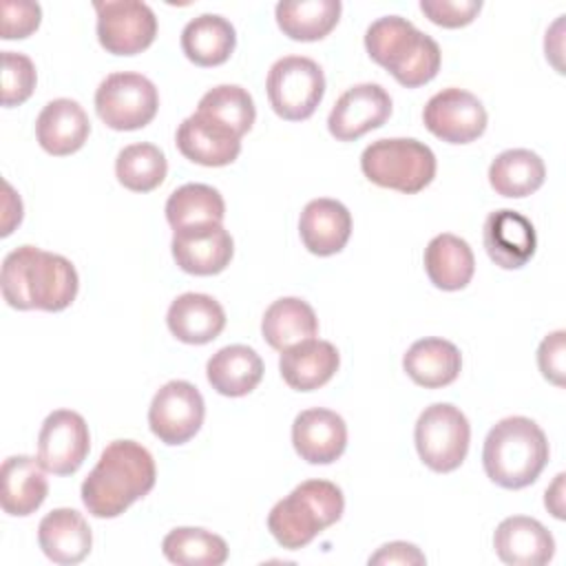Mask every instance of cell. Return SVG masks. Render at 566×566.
Returning <instances> with one entry per match:
<instances>
[{
    "instance_id": "obj_1",
    "label": "cell",
    "mask_w": 566,
    "mask_h": 566,
    "mask_svg": "<svg viewBox=\"0 0 566 566\" xmlns=\"http://www.w3.org/2000/svg\"><path fill=\"white\" fill-rule=\"evenodd\" d=\"M2 296L15 310L60 312L69 307L80 287L75 265L35 245H20L2 261Z\"/></svg>"
},
{
    "instance_id": "obj_2",
    "label": "cell",
    "mask_w": 566,
    "mask_h": 566,
    "mask_svg": "<svg viewBox=\"0 0 566 566\" xmlns=\"http://www.w3.org/2000/svg\"><path fill=\"white\" fill-rule=\"evenodd\" d=\"M150 451L135 440H113L82 482V502L93 517H117L155 486Z\"/></svg>"
},
{
    "instance_id": "obj_3",
    "label": "cell",
    "mask_w": 566,
    "mask_h": 566,
    "mask_svg": "<svg viewBox=\"0 0 566 566\" xmlns=\"http://www.w3.org/2000/svg\"><path fill=\"white\" fill-rule=\"evenodd\" d=\"M369 57L385 66L407 88L431 82L442 62L438 42L400 15H382L365 31Z\"/></svg>"
},
{
    "instance_id": "obj_4",
    "label": "cell",
    "mask_w": 566,
    "mask_h": 566,
    "mask_svg": "<svg viewBox=\"0 0 566 566\" xmlns=\"http://www.w3.org/2000/svg\"><path fill=\"white\" fill-rule=\"evenodd\" d=\"M548 462V440L526 416H509L491 427L482 449V464L491 482L502 489L533 484Z\"/></svg>"
},
{
    "instance_id": "obj_5",
    "label": "cell",
    "mask_w": 566,
    "mask_h": 566,
    "mask_svg": "<svg viewBox=\"0 0 566 566\" xmlns=\"http://www.w3.org/2000/svg\"><path fill=\"white\" fill-rule=\"evenodd\" d=\"M343 509L345 497L340 486L327 480H305L272 506L268 528L283 548L296 551L336 524Z\"/></svg>"
},
{
    "instance_id": "obj_6",
    "label": "cell",
    "mask_w": 566,
    "mask_h": 566,
    "mask_svg": "<svg viewBox=\"0 0 566 566\" xmlns=\"http://www.w3.org/2000/svg\"><path fill=\"white\" fill-rule=\"evenodd\" d=\"M360 168L371 184L413 195L433 181L436 155L413 137H387L363 150Z\"/></svg>"
},
{
    "instance_id": "obj_7",
    "label": "cell",
    "mask_w": 566,
    "mask_h": 566,
    "mask_svg": "<svg viewBox=\"0 0 566 566\" xmlns=\"http://www.w3.org/2000/svg\"><path fill=\"white\" fill-rule=\"evenodd\" d=\"M413 440L420 460L436 473L455 471L469 451L471 424L451 402H433L416 420Z\"/></svg>"
},
{
    "instance_id": "obj_8",
    "label": "cell",
    "mask_w": 566,
    "mask_h": 566,
    "mask_svg": "<svg viewBox=\"0 0 566 566\" xmlns=\"http://www.w3.org/2000/svg\"><path fill=\"white\" fill-rule=\"evenodd\" d=\"M265 88L270 106L279 117L301 122L321 104L325 95V75L312 57L285 55L270 66Z\"/></svg>"
},
{
    "instance_id": "obj_9",
    "label": "cell",
    "mask_w": 566,
    "mask_h": 566,
    "mask_svg": "<svg viewBox=\"0 0 566 566\" xmlns=\"http://www.w3.org/2000/svg\"><path fill=\"white\" fill-rule=\"evenodd\" d=\"M159 108L155 84L142 73H111L95 91V111L113 130H137L153 122Z\"/></svg>"
},
{
    "instance_id": "obj_10",
    "label": "cell",
    "mask_w": 566,
    "mask_h": 566,
    "mask_svg": "<svg viewBox=\"0 0 566 566\" xmlns=\"http://www.w3.org/2000/svg\"><path fill=\"white\" fill-rule=\"evenodd\" d=\"M97 11V40L115 55H135L148 49L157 35V18L146 2L106 0L93 2Z\"/></svg>"
},
{
    "instance_id": "obj_11",
    "label": "cell",
    "mask_w": 566,
    "mask_h": 566,
    "mask_svg": "<svg viewBox=\"0 0 566 566\" xmlns=\"http://www.w3.org/2000/svg\"><path fill=\"white\" fill-rule=\"evenodd\" d=\"M206 405L199 389L188 380H170L153 396L148 407L150 431L164 444L188 442L203 424Z\"/></svg>"
},
{
    "instance_id": "obj_12",
    "label": "cell",
    "mask_w": 566,
    "mask_h": 566,
    "mask_svg": "<svg viewBox=\"0 0 566 566\" xmlns=\"http://www.w3.org/2000/svg\"><path fill=\"white\" fill-rule=\"evenodd\" d=\"M91 449L86 420L71 409L51 411L38 433V460L55 475L75 473Z\"/></svg>"
},
{
    "instance_id": "obj_13",
    "label": "cell",
    "mask_w": 566,
    "mask_h": 566,
    "mask_svg": "<svg viewBox=\"0 0 566 566\" xmlns=\"http://www.w3.org/2000/svg\"><path fill=\"white\" fill-rule=\"evenodd\" d=\"M422 122L427 130L442 142L469 144L484 133L486 111L473 93L449 86L429 97L422 111Z\"/></svg>"
},
{
    "instance_id": "obj_14",
    "label": "cell",
    "mask_w": 566,
    "mask_h": 566,
    "mask_svg": "<svg viewBox=\"0 0 566 566\" xmlns=\"http://www.w3.org/2000/svg\"><path fill=\"white\" fill-rule=\"evenodd\" d=\"M391 115L389 93L374 82L349 86L334 104L327 128L338 142H354L365 133L382 126Z\"/></svg>"
},
{
    "instance_id": "obj_15",
    "label": "cell",
    "mask_w": 566,
    "mask_h": 566,
    "mask_svg": "<svg viewBox=\"0 0 566 566\" xmlns=\"http://www.w3.org/2000/svg\"><path fill=\"white\" fill-rule=\"evenodd\" d=\"M170 248L175 263L184 272L197 276L223 272L234 254V241L221 223H201L175 230Z\"/></svg>"
},
{
    "instance_id": "obj_16",
    "label": "cell",
    "mask_w": 566,
    "mask_h": 566,
    "mask_svg": "<svg viewBox=\"0 0 566 566\" xmlns=\"http://www.w3.org/2000/svg\"><path fill=\"white\" fill-rule=\"evenodd\" d=\"M482 243L495 265L504 270H520L533 259L537 234L533 223L522 212L502 208L486 217Z\"/></svg>"
},
{
    "instance_id": "obj_17",
    "label": "cell",
    "mask_w": 566,
    "mask_h": 566,
    "mask_svg": "<svg viewBox=\"0 0 566 566\" xmlns=\"http://www.w3.org/2000/svg\"><path fill=\"white\" fill-rule=\"evenodd\" d=\"M292 444L301 460L310 464H329L347 447V424L332 409H305L292 422Z\"/></svg>"
},
{
    "instance_id": "obj_18",
    "label": "cell",
    "mask_w": 566,
    "mask_h": 566,
    "mask_svg": "<svg viewBox=\"0 0 566 566\" xmlns=\"http://www.w3.org/2000/svg\"><path fill=\"white\" fill-rule=\"evenodd\" d=\"M175 142L186 159L212 168L232 164L241 153V137L201 113H192L179 124Z\"/></svg>"
},
{
    "instance_id": "obj_19",
    "label": "cell",
    "mask_w": 566,
    "mask_h": 566,
    "mask_svg": "<svg viewBox=\"0 0 566 566\" xmlns=\"http://www.w3.org/2000/svg\"><path fill=\"white\" fill-rule=\"evenodd\" d=\"M493 548L504 564L542 566L555 555V539L535 517L511 515L493 533Z\"/></svg>"
},
{
    "instance_id": "obj_20",
    "label": "cell",
    "mask_w": 566,
    "mask_h": 566,
    "mask_svg": "<svg viewBox=\"0 0 566 566\" xmlns=\"http://www.w3.org/2000/svg\"><path fill=\"white\" fill-rule=\"evenodd\" d=\"M91 133V122L80 102L69 97L51 99L35 119L38 144L55 157L71 155L84 146Z\"/></svg>"
},
{
    "instance_id": "obj_21",
    "label": "cell",
    "mask_w": 566,
    "mask_h": 566,
    "mask_svg": "<svg viewBox=\"0 0 566 566\" xmlns=\"http://www.w3.org/2000/svg\"><path fill=\"white\" fill-rule=\"evenodd\" d=\"M303 245L316 256H332L345 248L352 234V214L336 199H312L298 219Z\"/></svg>"
},
{
    "instance_id": "obj_22",
    "label": "cell",
    "mask_w": 566,
    "mask_h": 566,
    "mask_svg": "<svg viewBox=\"0 0 566 566\" xmlns=\"http://www.w3.org/2000/svg\"><path fill=\"white\" fill-rule=\"evenodd\" d=\"M170 334L188 345H206L226 327V312L217 298L201 292L179 294L166 314Z\"/></svg>"
},
{
    "instance_id": "obj_23",
    "label": "cell",
    "mask_w": 566,
    "mask_h": 566,
    "mask_svg": "<svg viewBox=\"0 0 566 566\" xmlns=\"http://www.w3.org/2000/svg\"><path fill=\"white\" fill-rule=\"evenodd\" d=\"M340 354L329 340L307 338L281 352L279 371L296 391H314L332 380L338 371Z\"/></svg>"
},
{
    "instance_id": "obj_24",
    "label": "cell",
    "mask_w": 566,
    "mask_h": 566,
    "mask_svg": "<svg viewBox=\"0 0 566 566\" xmlns=\"http://www.w3.org/2000/svg\"><path fill=\"white\" fill-rule=\"evenodd\" d=\"M40 460L31 455H11L0 469V504L15 517L35 513L49 495V482Z\"/></svg>"
},
{
    "instance_id": "obj_25",
    "label": "cell",
    "mask_w": 566,
    "mask_h": 566,
    "mask_svg": "<svg viewBox=\"0 0 566 566\" xmlns=\"http://www.w3.org/2000/svg\"><path fill=\"white\" fill-rule=\"evenodd\" d=\"M38 542L51 562L80 564L91 553L93 535L80 511L53 509L40 520Z\"/></svg>"
},
{
    "instance_id": "obj_26",
    "label": "cell",
    "mask_w": 566,
    "mask_h": 566,
    "mask_svg": "<svg viewBox=\"0 0 566 566\" xmlns=\"http://www.w3.org/2000/svg\"><path fill=\"white\" fill-rule=\"evenodd\" d=\"M402 367L416 385L438 389L451 385L460 376L462 354L451 340L429 336L416 340L407 349L402 356Z\"/></svg>"
},
{
    "instance_id": "obj_27",
    "label": "cell",
    "mask_w": 566,
    "mask_h": 566,
    "mask_svg": "<svg viewBox=\"0 0 566 566\" xmlns=\"http://www.w3.org/2000/svg\"><path fill=\"white\" fill-rule=\"evenodd\" d=\"M206 376L217 394L239 398L261 382L263 360L248 345H228L208 358Z\"/></svg>"
},
{
    "instance_id": "obj_28",
    "label": "cell",
    "mask_w": 566,
    "mask_h": 566,
    "mask_svg": "<svg viewBox=\"0 0 566 566\" xmlns=\"http://www.w3.org/2000/svg\"><path fill=\"white\" fill-rule=\"evenodd\" d=\"M424 272L440 290L455 292L467 287L475 272L471 245L451 232L436 234L424 248Z\"/></svg>"
},
{
    "instance_id": "obj_29",
    "label": "cell",
    "mask_w": 566,
    "mask_h": 566,
    "mask_svg": "<svg viewBox=\"0 0 566 566\" xmlns=\"http://www.w3.org/2000/svg\"><path fill=\"white\" fill-rule=\"evenodd\" d=\"M237 44V31L219 13H201L181 31V49L197 66L223 64Z\"/></svg>"
},
{
    "instance_id": "obj_30",
    "label": "cell",
    "mask_w": 566,
    "mask_h": 566,
    "mask_svg": "<svg viewBox=\"0 0 566 566\" xmlns=\"http://www.w3.org/2000/svg\"><path fill=\"white\" fill-rule=\"evenodd\" d=\"M261 332L272 349L283 352L307 338H314L318 334V318L307 301L283 296L265 310Z\"/></svg>"
},
{
    "instance_id": "obj_31",
    "label": "cell",
    "mask_w": 566,
    "mask_h": 566,
    "mask_svg": "<svg viewBox=\"0 0 566 566\" xmlns=\"http://www.w3.org/2000/svg\"><path fill=\"white\" fill-rule=\"evenodd\" d=\"M546 179V166L542 157L528 148H509L500 153L489 166L491 188L511 199L533 195Z\"/></svg>"
},
{
    "instance_id": "obj_32",
    "label": "cell",
    "mask_w": 566,
    "mask_h": 566,
    "mask_svg": "<svg viewBox=\"0 0 566 566\" xmlns=\"http://www.w3.org/2000/svg\"><path fill=\"white\" fill-rule=\"evenodd\" d=\"M340 0H283L276 4L279 29L301 42L325 38L340 18Z\"/></svg>"
},
{
    "instance_id": "obj_33",
    "label": "cell",
    "mask_w": 566,
    "mask_h": 566,
    "mask_svg": "<svg viewBox=\"0 0 566 566\" xmlns=\"http://www.w3.org/2000/svg\"><path fill=\"white\" fill-rule=\"evenodd\" d=\"M223 217V197L208 184H184L172 190L166 201V219L172 230L201 223H221Z\"/></svg>"
},
{
    "instance_id": "obj_34",
    "label": "cell",
    "mask_w": 566,
    "mask_h": 566,
    "mask_svg": "<svg viewBox=\"0 0 566 566\" xmlns=\"http://www.w3.org/2000/svg\"><path fill=\"white\" fill-rule=\"evenodd\" d=\"M161 551L168 562L179 566H221L228 559L226 539L195 526L172 528L164 537Z\"/></svg>"
},
{
    "instance_id": "obj_35",
    "label": "cell",
    "mask_w": 566,
    "mask_h": 566,
    "mask_svg": "<svg viewBox=\"0 0 566 566\" xmlns=\"http://www.w3.org/2000/svg\"><path fill=\"white\" fill-rule=\"evenodd\" d=\"M168 172L166 155L148 142L124 146L115 159L117 181L133 192L155 190Z\"/></svg>"
},
{
    "instance_id": "obj_36",
    "label": "cell",
    "mask_w": 566,
    "mask_h": 566,
    "mask_svg": "<svg viewBox=\"0 0 566 566\" xmlns=\"http://www.w3.org/2000/svg\"><path fill=\"white\" fill-rule=\"evenodd\" d=\"M197 113L230 128L239 137H243L252 128L256 117L252 95L239 84H219L203 93Z\"/></svg>"
},
{
    "instance_id": "obj_37",
    "label": "cell",
    "mask_w": 566,
    "mask_h": 566,
    "mask_svg": "<svg viewBox=\"0 0 566 566\" xmlns=\"http://www.w3.org/2000/svg\"><path fill=\"white\" fill-rule=\"evenodd\" d=\"M35 64L29 55L2 51V106L27 102L35 88Z\"/></svg>"
},
{
    "instance_id": "obj_38",
    "label": "cell",
    "mask_w": 566,
    "mask_h": 566,
    "mask_svg": "<svg viewBox=\"0 0 566 566\" xmlns=\"http://www.w3.org/2000/svg\"><path fill=\"white\" fill-rule=\"evenodd\" d=\"M2 15V38L15 40L31 35L42 20V9L31 0H4L0 4Z\"/></svg>"
},
{
    "instance_id": "obj_39",
    "label": "cell",
    "mask_w": 566,
    "mask_h": 566,
    "mask_svg": "<svg viewBox=\"0 0 566 566\" xmlns=\"http://www.w3.org/2000/svg\"><path fill=\"white\" fill-rule=\"evenodd\" d=\"M482 2L480 0H420V11L440 27L458 29L480 13Z\"/></svg>"
},
{
    "instance_id": "obj_40",
    "label": "cell",
    "mask_w": 566,
    "mask_h": 566,
    "mask_svg": "<svg viewBox=\"0 0 566 566\" xmlns=\"http://www.w3.org/2000/svg\"><path fill=\"white\" fill-rule=\"evenodd\" d=\"M564 352H566V334L557 329L548 334L537 347V365L546 380L562 387L564 385Z\"/></svg>"
},
{
    "instance_id": "obj_41",
    "label": "cell",
    "mask_w": 566,
    "mask_h": 566,
    "mask_svg": "<svg viewBox=\"0 0 566 566\" xmlns=\"http://www.w3.org/2000/svg\"><path fill=\"white\" fill-rule=\"evenodd\" d=\"M427 557L420 553L416 544L409 542H389L380 546L371 557L369 564H424Z\"/></svg>"
},
{
    "instance_id": "obj_42",
    "label": "cell",
    "mask_w": 566,
    "mask_h": 566,
    "mask_svg": "<svg viewBox=\"0 0 566 566\" xmlns=\"http://www.w3.org/2000/svg\"><path fill=\"white\" fill-rule=\"evenodd\" d=\"M22 221V201L20 197L13 192L11 184L4 181V214H2V230L0 234L7 237L11 234V230Z\"/></svg>"
},
{
    "instance_id": "obj_43",
    "label": "cell",
    "mask_w": 566,
    "mask_h": 566,
    "mask_svg": "<svg viewBox=\"0 0 566 566\" xmlns=\"http://www.w3.org/2000/svg\"><path fill=\"white\" fill-rule=\"evenodd\" d=\"M564 486V473H559L557 478H555V482L546 489V497H544V504H546V509L557 517V520H562L564 517V504H562V489Z\"/></svg>"
}]
</instances>
